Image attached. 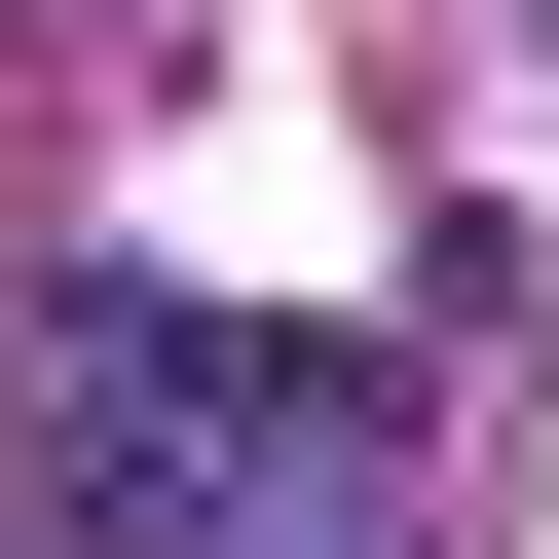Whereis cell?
<instances>
[{"label":"cell","instance_id":"cell-1","mask_svg":"<svg viewBox=\"0 0 559 559\" xmlns=\"http://www.w3.org/2000/svg\"><path fill=\"white\" fill-rule=\"evenodd\" d=\"M38 522L112 559H261V522H373V373L336 336H224V299H75L38 336Z\"/></svg>","mask_w":559,"mask_h":559}]
</instances>
